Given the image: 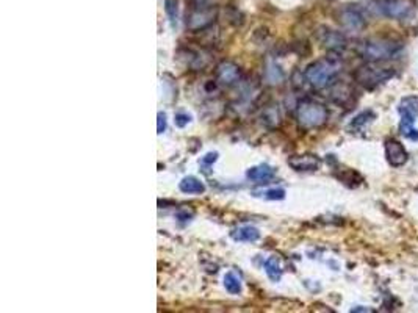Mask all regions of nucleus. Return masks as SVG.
Returning <instances> with one entry per match:
<instances>
[{"instance_id": "13", "label": "nucleus", "mask_w": 418, "mask_h": 313, "mask_svg": "<svg viewBox=\"0 0 418 313\" xmlns=\"http://www.w3.org/2000/svg\"><path fill=\"white\" fill-rule=\"evenodd\" d=\"M231 237L235 240V241H243V243H254L260 238V232L259 229L253 225H243V227H238L234 232H231Z\"/></svg>"}, {"instance_id": "16", "label": "nucleus", "mask_w": 418, "mask_h": 313, "mask_svg": "<svg viewBox=\"0 0 418 313\" xmlns=\"http://www.w3.org/2000/svg\"><path fill=\"white\" fill-rule=\"evenodd\" d=\"M265 273H266V276L273 282H279V280H281V277H282V268H281V263H279L277 257H269L265 262Z\"/></svg>"}, {"instance_id": "18", "label": "nucleus", "mask_w": 418, "mask_h": 313, "mask_svg": "<svg viewBox=\"0 0 418 313\" xmlns=\"http://www.w3.org/2000/svg\"><path fill=\"white\" fill-rule=\"evenodd\" d=\"M224 287L231 295H240L241 291V280L235 273H227L224 276Z\"/></svg>"}, {"instance_id": "2", "label": "nucleus", "mask_w": 418, "mask_h": 313, "mask_svg": "<svg viewBox=\"0 0 418 313\" xmlns=\"http://www.w3.org/2000/svg\"><path fill=\"white\" fill-rule=\"evenodd\" d=\"M401 49L403 46L398 41L388 38H371L360 46V55L368 61L379 63L393 58L395 55L400 53Z\"/></svg>"}, {"instance_id": "5", "label": "nucleus", "mask_w": 418, "mask_h": 313, "mask_svg": "<svg viewBox=\"0 0 418 313\" xmlns=\"http://www.w3.org/2000/svg\"><path fill=\"white\" fill-rule=\"evenodd\" d=\"M215 19V11L210 7L201 5V7H191L190 14L186 16V25L191 30H199L210 25Z\"/></svg>"}, {"instance_id": "11", "label": "nucleus", "mask_w": 418, "mask_h": 313, "mask_svg": "<svg viewBox=\"0 0 418 313\" xmlns=\"http://www.w3.org/2000/svg\"><path fill=\"white\" fill-rule=\"evenodd\" d=\"M240 75H241L240 68L237 65H234V63L227 61V63H222V65L218 66L216 77L222 85H227V87H229V85H234L235 81L240 80Z\"/></svg>"}, {"instance_id": "6", "label": "nucleus", "mask_w": 418, "mask_h": 313, "mask_svg": "<svg viewBox=\"0 0 418 313\" xmlns=\"http://www.w3.org/2000/svg\"><path fill=\"white\" fill-rule=\"evenodd\" d=\"M385 157L387 161L395 166L400 168L403 164H406L407 161V151L404 149V146L396 139H387L385 141Z\"/></svg>"}, {"instance_id": "24", "label": "nucleus", "mask_w": 418, "mask_h": 313, "mask_svg": "<svg viewBox=\"0 0 418 313\" xmlns=\"http://www.w3.org/2000/svg\"><path fill=\"white\" fill-rule=\"evenodd\" d=\"M166 130V116L164 113H158L157 115V132L163 133Z\"/></svg>"}, {"instance_id": "7", "label": "nucleus", "mask_w": 418, "mask_h": 313, "mask_svg": "<svg viewBox=\"0 0 418 313\" xmlns=\"http://www.w3.org/2000/svg\"><path fill=\"white\" fill-rule=\"evenodd\" d=\"M382 13L392 19H404L410 14L412 7L406 0H385L381 5Z\"/></svg>"}, {"instance_id": "19", "label": "nucleus", "mask_w": 418, "mask_h": 313, "mask_svg": "<svg viewBox=\"0 0 418 313\" xmlns=\"http://www.w3.org/2000/svg\"><path fill=\"white\" fill-rule=\"evenodd\" d=\"M401 113H410L413 116H418V99L416 97H406L401 100L400 107Z\"/></svg>"}, {"instance_id": "17", "label": "nucleus", "mask_w": 418, "mask_h": 313, "mask_svg": "<svg viewBox=\"0 0 418 313\" xmlns=\"http://www.w3.org/2000/svg\"><path fill=\"white\" fill-rule=\"evenodd\" d=\"M330 99L337 103H345L351 99V90L346 85H333L330 90Z\"/></svg>"}, {"instance_id": "22", "label": "nucleus", "mask_w": 418, "mask_h": 313, "mask_svg": "<svg viewBox=\"0 0 418 313\" xmlns=\"http://www.w3.org/2000/svg\"><path fill=\"white\" fill-rule=\"evenodd\" d=\"M266 199H269V201H281V199L285 197V190L282 188H273V190H268L263 193Z\"/></svg>"}, {"instance_id": "3", "label": "nucleus", "mask_w": 418, "mask_h": 313, "mask_svg": "<svg viewBox=\"0 0 418 313\" xmlns=\"http://www.w3.org/2000/svg\"><path fill=\"white\" fill-rule=\"evenodd\" d=\"M329 118L327 108L315 100H302L298 107V121L304 129H318Z\"/></svg>"}, {"instance_id": "25", "label": "nucleus", "mask_w": 418, "mask_h": 313, "mask_svg": "<svg viewBox=\"0 0 418 313\" xmlns=\"http://www.w3.org/2000/svg\"><path fill=\"white\" fill-rule=\"evenodd\" d=\"M216 158H218V154H216V152H210V154H207V155L202 158V163H204V164H212V163L216 161Z\"/></svg>"}, {"instance_id": "26", "label": "nucleus", "mask_w": 418, "mask_h": 313, "mask_svg": "<svg viewBox=\"0 0 418 313\" xmlns=\"http://www.w3.org/2000/svg\"><path fill=\"white\" fill-rule=\"evenodd\" d=\"M351 311H373V310L371 308H365V307H356Z\"/></svg>"}, {"instance_id": "14", "label": "nucleus", "mask_w": 418, "mask_h": 313, "mask_svg": "<svg viewBox=\"0 0 418 313\" xmlns=\"http://www.w3.org/2000/svg\"><path fill=\"white\" fill-rule=\"evenodd\" d=\"M413 121L415 116L410 115V113H401V122H400V132L403 136L416 141L418 139V130L413 127Z\"/></svg>"}, {"instance_id": "20", "label": "nucleus", "mask_w": 418, "mask_h": 313, "mask_svg": "<svg viewBox=\"0 0 418 313\" xmlns=\"http://www.w3.org/2000/svg\"><path fill=\"white\" fill-rule=\"evenodd\" d=\"M164 11L168 14L170 20L174 24L177 19V11H179V0H164Z\"/></svg>"}, {"instance_id": "8", "label": "nucleus", "mask_w": 418, "mask_h": 313, "mask_svg": "<svg viewBox=\"0 0 418 313\" xmlns=\"http://www.w3.org/2000/svg\"><path fill=\"white\" fill-rule=\"evenodd\" d=\"M318 38L323 43L324 47H327L332 52H340L342 49L346 47V38L336 30H330V28H321V32H318Z\"/></svg>"}, {"instance_id": "9", "label": "nucleus", "mask_w": 418, "mask_h": 313, "mask_svg": "<svg viewBox=\"0 0 418 313\" xmlns=\"http://www.w3.org/2000/svg\"><path fill=\"white\" fill-rule=\"evenodd\" d=\"M340 24L349 32H360L365 27V19L357 8H345L340 14Z\"/></svg>"}, {"instance_id": "15", "label": "nucleus", "mask_w": 418, "mask_h": 313, "mask_svg": "<svg viewBox=\"0 0 418 313\" xmlns=\"http://www.w3.org/2000/svg\"><path fill=\"white\" fill-rule=\"evenodd\" d=\"M179 188L185 194H202L205 191V185L193 176L182 179V182L179 183Z\"/></svg>"}, {"instance_id": "23", "label": "nucleus", "mask_w": 418, "mask_h": 313, "mask_svg": "<svg viewBox=\"0 0 418 313\" xmlns=\"http://www.w3.org/2000/svg\"><path fill=\"white\" fill-rule=\"evenodd\" d=\"M174 121H176V126H177V127H185V126L191 121V118H190L188 115H183V113H177Z\"/></svg>"}, {"instance_id": "1", "label": "nucleus", "mask_w": 418, "mask_h": 313, "mask_svg": "<svg viewBox=\"0 0 418 313\" xmlns=\"http://www.w3.org/2000/svg\"><path fill=\"white\" fill-rule=\"evenodd\" d=\"M340 71H342L340 58H337V55H330L309 65L304 72V77L315 90H323L333 83Z\"/></svg>"}, {"instance_id": "21", "label": "nucleus", "mask_w": 418, "mask_h": 313, "mask_svg": "<svg viewBox=\"0 0 418 313\" xmlns=\"http://www.w3.org/2000/svg\"><path fill=\"white\" fill-rule=\"evenodd\" d=\"M374 118V115L371 111H364V113H360L359 116H356L351 122V127L352 129H360V127H364L368 121H371Z\"/></svg>"}, {"instance_id": "10", "label": "nucleus", "mask_w": 418, "mask_h": 313, "mask_svg": "<svg viewBox=\"0 0 418 313\" xmlns=\"http://www.w3.org/2000/svg\"><path fill=\"white\" fill-rule=\"evenodd\" d=\"M288 164L295 171H315L320 168L321 160L317 155L305 154V155H295V157L288 158Z\"/></svg>"}, {"instance_id": "12", "label": "nucleus", "mask_w": 418, "mask_h": 313, "mask_svg": "<svg viewBox=\"0 0 418 313\" xmlns=\"http://www.w3.org/2000/svg\"><path fill=\"white\" fill-rule=\"evenodd\" d=\"M246 177L256 183H266L268 180H271L274 177V169L268 164H259V166L247 169Z\"/></svg>"}, {"instance_id": "4", "label": "nucleus", "mask_w": 418, "mask_h": 313, "mask_svg": "<svg viewBox=\"0 0 418 313\" xmlns=\"http://www.w3.org/2000/svg\"><path fill=\"white\" fill-rule=\"evenodd\" d=\"M393 75H395L393 69L378 66L373 61H370V65H365L356 71L354 78L360 85H364L365 88H374V87H378V85L387 81L388 78H392Z\"/></svg>"}]
</instances>
